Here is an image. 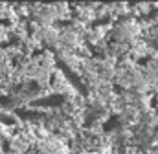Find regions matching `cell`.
I'll list each match as a JSON object with an SVG mask.
<instances>
[{
  "instance_id": "obj_1",
  "label": "cell",
  "mask_w": 158,
  "mask_h": 154,
  "mask_svg": "<svg viewBox=\"0 0 158 154\" xmlns=\"http://www.w3.org/2000/svg\"><path fill=\"white\" fill-rule=\"evenodd\" d=\"M63 103V97L61 95H50V97H44V99H37L35 105H59Z\"/></svg>"
}]
</instances>
